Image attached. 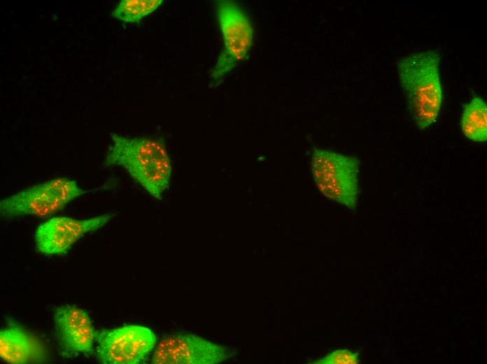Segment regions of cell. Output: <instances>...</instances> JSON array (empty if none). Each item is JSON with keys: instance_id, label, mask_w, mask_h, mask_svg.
<instances>
[{"instance_id": "2", "label": "cell", "mask_w": 487, "mask_h": 364, "mask_svg": "<svg viewBox=\"0 0 487 364\" xmlns=\"http://www.w3.org/2000/svg\"><path fill=\"white\" fill-rule=\"evenodd\" d=\"M439 64V54L433 50L409 55L397 64L409 113L421 130L434 124L439 116L443 99Z\"/></svg>"}, {"instance_id": "7", "label": "cell", "mask_w": 487, "mask_h": 364, "mask_svg": "<svg viewBox=\"0 0 487 364\" xmlns=\"http://www.w3.org/2000/svg\"><path fill=\"white\" fill-rule=\"evenodd\" d=\"M115 216V213H108L87 219L52 218L37 227L36 248L45 255L64 254L85 234L100 229Z\"/></svg>"}, {"instance_id": "4", "label": "cell", "mask_w": 487, "mask_h": 364, "mask_svg": "<svg viewBox=\"0 0 487 364\" xmlns=\"http://www.w3.org/2000/svg\"><path fill=\"white\" fill-rule=\"evenodd\" d=\"M86 192L75 180L55 178L2 200L0 212L7 218L48 216Z\"/></svg>"}, {"instance_id": "8", "label": "cell", "mask_w": 487, "mask_h": 364, "mask_svg": "<svg viewBox=\"0 0 487 364\" xmlns=\"http://www.w3.org/2000/svg\"><path fill=\"white\" fill-rule=\"evenodd\" d=\"M228 357L225 348L191 334H177L162 339L155 348L152 363L217 364Z\"/></svg>"}, {"instance_id": "5", "label": "cell", "mask_w": 487, "mask_h": 364, "mask_svg": "<svg viewBox=\"0 0 487 364\" xmlns=\"http://www.w3.org/2000/svg\"><path fill=\"white\" fill-rule=\"evenodd\" d=\"M157 342L148 328L128 325L96 331L95 351L102 364H139L148 357Z\"/></svg>"}, {"instance_id": "11", "label": "cell", "mask_w": 487, "mask_h": 364, "mask_svg": "<svg viewBox=\"0 0 487 364\" xmlns=\"http://www.w3.org/2000/svg\"><path fill=\"white\" fill-rule=\"evenodd\" d=\"M464 135L476 142L487 139V105L484 100L474 96L464 106L460 120Z\"/></svg>"}, {"instance_id": "1", "label": "cell", "mask_w": 487, "mask_h": 364, "mask_svg": "<svg viewBox=\"0 0 487 364\" xmlns=\"http://www.w3.org/2000/svg\"><path fill=\"white\" fill-rule=\"evenodd\" d=\"M112 144L106 153L104 167L118 166L149 195L162 200L169 190L172 160L162 138L129 137L111 133Z\"/></svg>"}, {"instance_id": "6", "label": "cell", "mask_w": 487, "mask_h": 364, "mask_svg": "<svg viewBox=\"0 0 487 364\" xmlns=\"http://www.w3.org/2000/svg\"><path fill=\"white\" fill-rule=\"evenodd\" d=\"M217 13L224 49L211 71L213 82L221 80L239 62L246 57L253 39L251 23L237 4L231 1H218Z\"/></svg>"}, {"instance_id": "12", "label": "cell", "mask_w": 487, "mask_h": 364, "mask_svg": "<svg viewBox=\"0 0 487 364\" xmlns=\"http://www.w3.org/2000/svg\"><path fill=\"white\" fill-rule=\"evenodd\" d=\"M162 3V0H122L113 10L111 15L125 22H139Z\"/></svg>"}, {"instance_id": "10", "label": "cell", "mask_w": 487, "mask_h": 364, "mask_svg": "<svg viewBox=\"0 0 487 364\" xmlns=\"http://www.w3.org/2000/svg\"><path fill=\"white\" fill-rule=\"evenodd\" d=\"M0 356L11 364L43 363L48 360V351L30 332L10 324L0 331Z\"/></svg>"}, {"instance_id": "9", "label": "cell", "mask_w": 487, "mask_h": 364, "mask_svg": "<svg viewBox=\"0 0 487 364\" xmlns=\"http://www.w3.org/2000/svg\"><path fill=\"white\" fill-rule=\"evenodd\" d=\"M53 321L57 340L65 356L92 351L96 331L85 311L73 304H61L54 309Z\"/></svg>"}, {"instance_id": "3", "label": "cell", "mask_w": 487, "mask_h": 364, "mask_svg": "<svg viewBox=\"0 0 487 364\" xmlns=\"http://www.w3.org/2000/svg\"><path fill=\"white\" fill-rule=\"evenodd\" d=\"M359 167L355 157L313 149L311 172L316 186L327 199L350 209L355 208L360 193Z\"/></svg>"}, {"instance_id": "13", "label": "cell", "mask_w": 487, "mask_h": 364, "mask_svg": "<svg viewBox=\"0 0 487 364\" xmlns=\"http://www.w3.org/2000/svg\"><path fill=\"white\" fill-rule=\"evenodd\" d=\"M360 363V353L349 349H336L321 358L311 362L313 364H358Z\"/></svg>"}]
</instances>
